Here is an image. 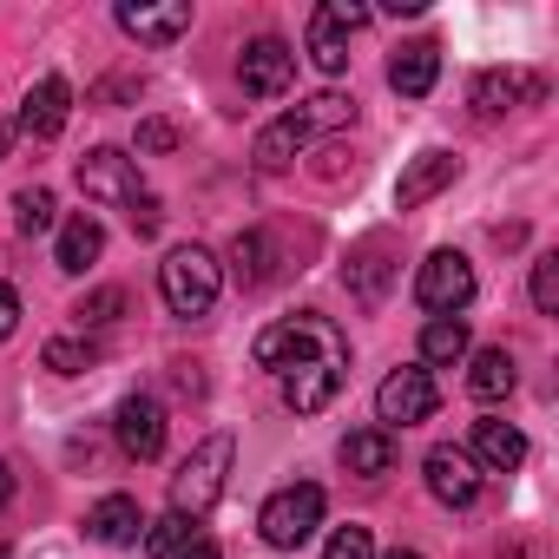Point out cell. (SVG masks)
<instances>
[{"label":"cell","mask_w":559,"mask_h":559,"mask_svg":"<svg viewBox=\"0 0 559 559\" xmlns=\"http://www.w3.org/2000/svg\"><path fill=\"white\" fill-rule=\"evenodd\" d=\"M119 27L132 34V40H145V47H171L178 34H191V0H171V8H119Z\"/></svg>","instance_id":"cell-16"},{"label":"cell","mask_w":559,"mask_h":559,"mask_svg":"<svg viewBox=\"0 0 559 559\" xmlns=\"http://www.w3.org/2000/svg\"><path fill=\"white\" fill-rule=\"evenodd\" d=\"M533 304H539V317H559V257L552 250L533 263Z\"/></svg>","instance_id":"cell-30"},{"label":"cell","mask_w":559,"mask_h":559,"mask_svg":"<svg viewBox=\"0 0 559 559\" xmlns=\"http://www.w3.org/2000/svg\"><path fill=\"white\" fill-rule=\"evenodd\" d=\"M67 112H73V86H67L60 73H47V80H34L27 99H21V132H34V139H60Z\"/></svg>","instance_id":"cell-12"},{"label":"cell","mask_w":559,"mask_h":559,"mask_svg":"<svg viewBox=\"0 0 559 559\" xmlns=\"http://www.w3.org/2000/svg\"><path fill=\"white\" fill-rule=\"evenodd\" d=\"M112 428H119V448L132 461H158L165 454V408H158V395H126Z\"/></svg>","instance_id":"cell-11"},{"label":"cell","mask_w":559,"mask_h":559,"mask_svg":"<svg viewBox=\"0 0 559 559\" xmlns=\"http://www.w3.org/2000/svg\"><path fill=\"white\" fill-rule=\"evenodd\" d=\"M217 290H224V270H217V257L204 243H178L158 263V297H165L171 317H204L217 304Z\"/></svg>","instance_id":"cell-4"},{"label":"cell","mask_w":559,"mask_h":559,"mask_svg":"<svg viewBox=\"0 0 559 559\" xmlns=\"http://www.w3.org/2000/svg\"><path fill=\"white\" fill-rule=\"evenodd\" d=\"M435 80H441V47H435V40H408V47H395V60H389V86H395L402 99H428Z\"/></svg>","instance_id":"cell-13"},{"label":"cell","mask_w":559,"mask_h":559,"mask_svg":"<svg viewBox=\"0 0 559 559\" xmlns=\"http://www.w3.org/2000/svg\"><path fill=\"white\" fill-rule=\"evenodd\" d=\"M99 250H106V224H99L93 211H80V217H67V224H60V243H53V263L80 276L86 263H99Z\"/></svg>","instance_id":"cell-19"},{"label":"cell","mask_w":559,"mask_h":559,"mask_svg":"<svg viewBox=\"0 0 559 559\" xmlns=\"http://www.w3.org/2000/svg\"><path fill=\"white\" fill-rule=\"evenodd\" d=\"M539 93H546V86H539L533 73H500V67H493V73L474 80V112H480V119H500V112H513L520 99H539Z\"/></svg>","instance_id":"cell-18"},{"label":"cell","mask_w":559,"mask_h":559,"mask_svg":"<svg viewBox=\"0 0 559 559\" xmlns=\"http://www.w3.org/2000/svg\"><path fill=\"white\" fill-rule=\"evenodd\" d=\"M80 191L93 198V204H119V211H132V230L139 237H152L158 230V198L139 185V165L126 158V152H112V145H99V152H86L80 158Z\"/></svg>","instance_id":"cell-3"},{"label":"cell","mask_w":559,"mask_h":559,"mask_svg":"<svg viewBox=\"0 0 559 559\" xmlns=\"http://www.w3.org/2000/svg\"><path fill=\"white\" fill-rule=\"evenodd\" d=\"M191 539H198V520H185V513H165V520L145 526V552H152V559H171V552H185Z\"/></svg>","instance_id":"cell-25"},{"label":"cell","mask_w":559,"mask_h":559,"mask_svg":"<svg viewBox=\"0 0 559 559\" xmlns=\"http://www.w3.org/2000/svg\"><path fill=\"white\" fill-rule=\"evenodd\" d=\"M8 500H14V467L0 461V507H8Z\"/></svg>","instance_id":"cell-36"},{"label":"cell","mask_w":559,"mask_h":559,"mask_svg":"<svg viewBox=\"0 0 559 559\" xmlns=\"http://www.w3.org/2000/svg\"><path fill=\"white\" fill-rule=\"evenodd\" d=\"M237 80H243V93H257V99H284L290 80H297V53H290V40H276V34L250 40L243 60H237Z\"/></svg>","instance_id":"cell-9"},{"label":"cell","mask_w":559,"mask_h":559,"mask_svg":"<svg viewBox=\"0 0 559 559\" xmlns=\"http://www.w3.org/2000/svg\"><path fill=\"white\" fill-rule=\"evenodd\" d=\"M171 559H224V552H217V546H211V539H204V533H198V539H191V546H185V552H171Z\"/></svg>","instance_id":"cell-35"},{"label":"cell","mask_w":559,"mask_h":559,"mask_svg":"<svg viewBox=\"0 0 559 559\" xmlns=\"http://www.w3.org/2000/svg\"><path fill=\"white\" fill-rule=\"evenodd\" d=\"M257 362L284 376V402L297 415H317V408L336 402V389L349 376V343L330 317L304 310V317H284L257 336Z\"/></svg>","instance_id":"cell-1"},{"label":"cell","mask_w":559,"mask_h":559,"mask_svg":"<svg viewBox=\"0 0 559 559\" xmlns=\"http://www.w3.org/2000/svg\"><path fill=\"white\" fill-rule=\"evenodd\" d=\"M467 454H474L480 474H513L526 461V435L513 421H474V448Z\"/></svg>","instance_id":"cell-17"},{"label":"cell","mask_w":559,"mask_h":559,"mask_svg":"<svg viewBox=\"0 0 559 559\" xmlns=\"http://www.w3.org/2000/svg\"><path fill=\"white\" fill-rule=\"evenodd\" d=\"M0 559H14V552H8V546H0Z\"/></svg>","instance_id":"cell-39"},{"label":"cell","mask_w":559,"mask_h":559,"mask_svg":"<svg viewBox=\"0 0 559 559\" xmlns=\"http://www.w3.org/2000/svg\"><path fill=\"white\" fill-rule=\"evenodd\" d=\"M99 362V343H47V369L53 376H80Z\"/></svg>","instance_id":"cell-29"},{"label":"cell","mask_w":559,"mask_h":559,"mask_svg":"<svg viewBox=\"0 0 559 559\" xmlns=\"http://www.w3.org/2000/svg\"><path fill=\"white\" fill-rule=\"evenodd\" d=\"M343 467L362 474V480H382V474L395 467V435H382V428H356V435H343Z\"/></svg>","instance_id":"cell-20"},{"label":"cell","mask_w":559,"mask_h":559,"mask_svg":"<svg viewBox=\"0 0 559 559\" xmlns=\"http://www.w3.org/2000/svg\"><path fill=\"white\" fill-rule=\"evenodd\" d=\"M14 132H21V126H0V158H8V145H14Z\"/></svg>","instance_id":"cell-37"},{"label":"cell","mask_w":559,"mask_h":559,"mask_svg":"<svg viewBox=\"0 0 559 559\" xmlns=\"http://www.w3.org/2000/svg\"><path fill=\"white\" fill-rule=\"evenodd\" d=\"M317 526H323V487H310V480L276 487V493L263 500V513H257V533H263L276 552H297Z\"/></svg>","instance_id":"cell-6"},{"label":"cell","mask_w":559,"mask_h":559,"mask_svg":"<svg viewBox=\"0 0 559 559\" xmlns=\"http://www.w3.org/2000/svg\"><path fill=\"white\" fill-rule=\"evenodd\" d=\"M467 356V323L461 317H428V330H421V362L428 369H454Z\"/></svg>","instance_id":"cell-21"},{"label":"cell","mask_w":559,"mask_h":559,"mask_svg":"<svg viewBox=\"0 0 559 559\" xmlns=\"http://www.w3.org/2000/svg\"><path fill=\"white\" fill-rule=\"evenodd\" d=\"M171 145H178V126H165V119L139 126V152H171Z\"/></svg>","instance_id":"cell-32"},{"label":"cell","mask_w":559,"mask_h":559,"mask_svg":"<svg viewBox=\"0 0 559 559\" xmlns=\"http://www.w3.org/2000/svg\"><path fill=\"white\" fill-rule=\"evenodd\" d=\"M14 224H21L27 237L53 230V191H21V198H14Z\"/></svg>","instance_id":"cell-27"},{"label":"cell","mask_w":559,"mask_h":559,"mask_svg":"<svg viewBox=\"0 0 559 559\" xmlns=\"http://www.w3.org/2000/svg\"><path fill=\"white\" fill-rule=\"evenodd\" d=\"M454 171H461V158H454V152H421V158L395 178V211L428 204L435 191H448V185H454Z\"/></svg>","instance_id":"cell-14"},{"label":"cell","mask_w":559,"mask_h":559,"mask_svg":"<svg viewBox=\"0 0 559 559\" xmlns=\"http://www.w3.org/2000/svg\"><path fill=\"white\" fill-rule=\"evenodd\" d=\"M323 14L343 27V34H356V27H369V8H356V0H323Z\"/></svg>","instance_id":"cell-33"},{"label":"cell","mask_w":559,"mask_h":559,"mask_svg":"<svg viewBox=\"0 0 559 559\" xmlns=\"http://www.w3.org/2000/svg\"><path fill=\"white\" fill-rule=\"evenodd\" d=\"M119 310H126V290H93L73 317H80V330H112V323H119Z\"/></svg>","instance_id":"cell-28"},{"label":"cell","mask_w":559,"mask_h":559,"mask_svg":"<svg viewBox=\"0 0 559 559\" xmlns=\"http://www.w3.org/2000/svg\"><path fill=\"white\" fill-rule=\"evenodd\" d=\"M382 250H389V243H382V237H369V243L349 257V284H356L369 304H376V297H382V284H389V270H382Z\"/></svg>","instance_id":"cell-26"},{"label":"cell","mask_w":559,"mask_h":559,"mask_svg":"<svg viewBox=\"0 0 559 559\" xmlns=\"http://www.w3.org/2000/svg\"><path fill=\"white\" fill-rule=\"evenodd\" d=\"M230 270H237V284H243V290L270 284V237H263V230H237V243H230Z\"/></svg>","instance_id":"cell-23"},{"label":"cell","mask_w":559,"mask_h":559,"mask_svg":"<svg viewBox=\"0 0 559 559\" xmlns=\"http://www.w3.org/2000/svg\"><path fill=\"white\" fill-rule=\"evenodd\" d=\"M415 304L435 310V317H461L474 304V263L461 250H435L421 270H415Z\"/></svg>","instance_id":"cell-7"},{"label":"cell","mask_w":559,"mask_h":559,"mask_svg":"<svg viewBox=\"0 0 559 559\" xmlns=\"http://www.w3.org/2000/svg\"><path fill=\"white\" fill-rule=\"evenodd\" d=\"M421 474H428V493H435L441 507H474V500H480V467H474V454L454 448V441L428 448Z\"/></svg>","instance_id":"cell-10"},{"label":"cell","mask_w":559,"mask_h":559,"mask_svg":"<svg viewBox=\"0 0 559 559\" xmlns=\"http://www.w3.org/2000/svg\"><path fill=\"white\" fill-rule=\"evenodd\" d=\"M21 330V290L14 284H0V343H8Z\"/></svg>","instance_id":"cell-34"},{"label":"cell","mask_w":559,"mask_h":559,"mask_svg":"<svg viewBox=\"0 0 559 559\" xmlns=\"http://www.w3.org/2000/svg\"><path fill=\"white\" fill-rule=\"evenodd\" d=\"M349 119H356V99H349V93H317V99H304L297 112L270 119V126L257 132L250 165H257V171H284L310 139H323V132H336V126H349Z\"/></svg>","instance_id":"cell-2"},{"label":"cell","mask_w":559,"mask_h":559,"mask_svg":"<svg viewBox=\"0 0 559 559\" xmlns=\"http://www.w3.org/2000/svg\"><path fill=\"white\" fill-rule=\"evenodd\" d=\"M382 559H421V552H408V546H395V552H382Z\"/></svg>","instance_id":"cell-38"},{"label":"cell","mask_w":559,"mask_h":559,"mask_svg":"<svg viewBox=\"0 0 559 559\" xmlns=\"http://www.w3.org/2000/svg\"><path fill=\"white\" fill-rule=\"evenodd\" d=\"M310 60H317L323 73H343V67H349V34H343L323 8L310 14Z\"/></svg>","instance_id":"cell-24"},{"label":"cell","mask_w":559,"mask_h":559,"mask_svg":"<svg viewBox=\"0 0 559 559\" xmlns=\"http://www.w3.org/2000/svg\"><path fill=\"white\" fill-rule=\"evenodd\" d=\"M467 389H474L480 402L513 395V356H507V349H480V356H474V369H467Z\"/></svg>","instance_id":"cell-22"},{"label":"cell","mask_w":559,"mask_h":559,"mask_svg":"<svg viewBox=\"0 0 559 559\" xmlns=\"http://www.w3.org/2000/svg\"><path fill=\"white\" fill-rule=\"evenodd\" d=\"M86 539H99V546H139V539H145L139 500H132V493H106V500L86 513Z\"/></svg>","instance_id":"cell-15"},{"label":"cell","mask_w":559,"mask_h":559,"mask_svg":"<svg viewBox=\"0 0 559 559\" xmlns=\"http://www.w3.org/2000/svg\"><path fill=\"white\" fill-rule=\"evenodd\" d=\"M323 559H376L369 526H336V533H330V546H323Z\"/></svg>","instance_id":"cell-31"},{"label":"cell","mask_w":559,"mask_h":559,"mask_svg":"<svg viewBox=\"0 0 559 559\" xmlns=\"http://www.w3.org/2000/svg\"><path fill=\"white\" fill-rule=\"evenodd\" d=\"M230 461H237V441H230V435L198 441V448H191V461L171 474V513H185V520L211 513V507L224 500V474H230Z\"/></svg>","instance_id":"cell-5"},{"label":"cell","mask_w":559,"mask_h":559,"mask_svg":"<svg viewBox=\"0 0 559 559\" xmlns=\"http://www.w3.org/2000/svg\"><path fill=\"white\" fill-rule=\"evenodd\" d=\"M435 402H441V389H435L428 369H395V376H382V389H376V421H382V435H395V428L428 421Z\"/></svg>","instance_id":"cell-8"}]
</instances>
